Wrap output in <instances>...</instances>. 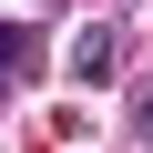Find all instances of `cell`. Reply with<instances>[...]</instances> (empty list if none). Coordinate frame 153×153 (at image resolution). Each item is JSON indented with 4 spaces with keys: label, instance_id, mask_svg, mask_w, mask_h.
I'll return each mask as SVG.
<instances>
[{
    "label": "cell",
    "instance_id": "obj_1",
    "mask_svg": "<svg viewBox=\"0 0 153 153\" xmlns=\"http://www.w3.org/2000/svg\"><path fill=\"white\" fill-rule=\"evenodd\" d=\"M0 61H21V31H10V21H0Z\"/></svg>",
    "mask_w": 153,
    "mask_h": 153
}]
</instances>
